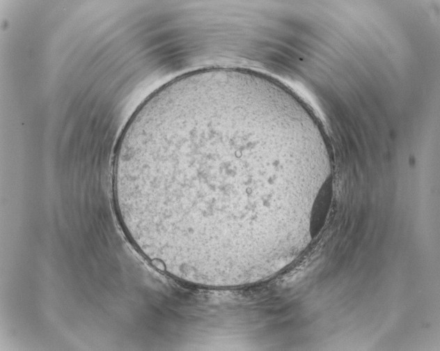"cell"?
I'll return each instance as SVG.
<instances>
[{
    "label": "cell",
    "instance_id": "obj_1",
    "mask_svg": "<svg viewBox=\"0 0 440 351\" xmlns=\"http://www.w3.org/2000/svg\"><path fill=\"white\" fill-rule=\"evenodd\" d=\"M304 181L302 139L281 107L258 88L223 80L143 102L121 134L113 169L121 224L170 260L249 254L262 195Z\"/></svg>",
    "mask_w": 440,
    "mask_h": 351
}]
</instances>
